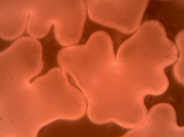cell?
<instances>
[{
	"instance_id": "obj_4",
	"label": "cell",
	"mask_w": 184,
	"mask_h": 137,
	"mask_svg": "<svg viewBox=\"0 0 184 137\" xmlns=\"http://www.w3.org/2000/svg\"><path fill=\"white\" fill-rule=\"evenodd\" d=\"M33 0L0 1V35L6 40L23 33L30 15Z\"/></svg>"
},
{
	"instance_id": "obj_2",
	"label": "cell",
	"mask_w": 184,
	"mask_h": 137,
	"mask_svg": "<svg viewBox=\"0 0 184 137\" xmlns=\"http://www.w3.org/2000/svg\"><path fill=\"white\" fill-rule=\"evenodd\" d=\"M0 66L2 72L37 76L43 66L41 43L30 37H20L0 53Z\"/></svg>"
},
{
	"instance_id": "obj_3",
	"label": "cell",
	"mask_w": 184,
	"mask_h": 137,
	"mask_svg": "<svg viewBox=\"0 0 184 137\" xmlns=\"http://www.w3.org/2000/svg\"><path fill=\"white\" fill-rule=\"evenodd\" d=\"M87 9L84 0H58L53 24L58 43L63 46L76 43L82 36Z\"/></svg>"
},
{
	"instance_id": "obj_1",
	"label": "cell",
	"mask_w": 184,
	"mask_h": 137,
	"mask_svg": "<svg viewBox=\"0 0 184 137\" xmlns=\"http://www.w3.org/2000/svg\"><path fill=\"white\" fill-rule=\"evenodd\" d=\"M149 0H86L89 18L94 22L127 35L140 26Z\"/></svg>"
},
{
	"instance_id": "obj_5",
	"label": "cell",
	"mask_w": 184,
	"mask_h": 137,
	"mask_svg": "<svg viewBox=\"0 0 184 137\" xmlns=\"http://www.w3.org/2000/svg\"><path fill=\"white\" fill-rule=\"evenodd\" d=\"M53 0H33L27 29L33 38L40 39L49 32L53 23Z\"/></svg>"
}]
</instances>
